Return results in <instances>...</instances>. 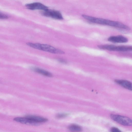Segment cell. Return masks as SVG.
Segmentation results:
<instances>
[{
	"instance_id": "cell-12",
	"label": "cell",
	"mask_w": 132,
	"mask_h": 132,
	"mask_svg": "<svg viewBox=\"0 0 132 132\" xmlns=\"http://www.w3.org/2000/svg\"><path fill=\"white\" fill-rule=\"evenodd\" d=\"M68 129L70 131L73 132H79L82 130L81 127L76 124H71L69 126Z\"/></svg>"
},
{
	"instance_id": "cell-7",
	"label": "cell",
	"mask_w": 132,
	"mask_h": 132,
	"mask_svg": "<svg viewBox=\"0 0 132 132\" xmlns=\"http://www.w3.org/2000/svg\"><path fill=\"white\" fill-rule=\"evenodd\" d=\"M108 40L114 43H125L128 41L127 38L121 35L111 36L108 38Z\"/></svg>"
},
{
	"instance_id": "cell-11",
	"label": "cell",
	"mask_w": 132,
	"mask_h": 132,
	"mask_svg": "<svg viewBox=\"0 0 132 132\" xmlns=\"http://www.w3.org/2000/svg\"><path fill=\"white\" fill-rule=\"evenodd\" d=\"M15 121L22 124L32 125L37 124L33 122L27 117H16L14 119Z\"/></svg>"
},
{
	"instance_id": "cell-15",
	"label": "cell",
	"mask_w": 132,
	"mask_h": 132,
	"mask_svg": "<svg viewBox=\"0 0 132 132\" xmlns=\"http://www.w3.org/2000/svg\"><path fill=\"white\" fill-rule=\"evenodd\" d=\"M110 130L111 131L113 132H119L121 131L119 129L115 127L112 128L110 129Z\"/></svg>"
},
{
	"instance_id": "cell-14",
	"label": "cell",
	"mask_w": 132,
	"mask_h": 132,
	"mask_svg": "<svg viewBox=\"0 0 132 132\" xmlns=\"http://www.w3.org/2000/svg\"><path fill=\"white\" fill-rule=\"evenodd\" d=\"M8 18V16L6 15L0 13V19H5Z\"/></svg>"
},
{
	"instance_id": "cell-2",
	"label": "cell",
	"mask_w": 132,
	"mask_h": 132,
	"mask_svg": "<svg viewBox=\"0 0 132 132\" xmlns=\"http://www.w3.org/2000/svg\"><path fill=\"white\" fill-rule=\"evenodd\" d=\"M26 44L34 48L52 53L63 54L65 53L63 51L48 44L30 42L27 43Z\"/></svg>"
},
{
	"instance_id": "cell-16",
	"label": "cell",
	"mask_w": 132,
	"mask_h": 132,
	"mask_svg": "<svg viewBox=\"0 0 132 132\" xmlns=\"http://www.w3.org/2000/svg\"><path fill=\"white\" fill-rule=\"evenodd\" d=\"M57 60L60 62L62 63L66 64L67 62L65 60L63 59L58 58L57 59Z\"/></svg>"
},
{
	"instance_id": "cell-1",
	"label": "cell",
	"mask_w": 132,
	"mask_h": 132,
	"mask_svg": "<svg viewBox=\"0 0 132 132\" xmlns=\"http://www.w3.org/2000/svg\"><path fill=\"white\" fill-rule=\"evenodd\" d=\"M82 16L85 19L93 23L107 25L120 28L122 27V23L118 21L95 18L85 15H82Z\"/></svg>"
},
{
	"instance_id": "cell-13",
	"label": "cell",
	"mask_w": 132,
	"mask_h": 132,
	"mask_svg": "<svg viewBox=\"0 0 132 132\" xmlns=\"http://www.w3.org/2000/svg\"><path fill=\"white\" fill-rule=\"evenodd\" d=\"M68 115L67 113H61L58 114L56 115V117L59 118H65Z\"/></svg>"
},
{
	"instance_id": "cell-9",
	"label": "cell",
	"mask_w": 132,
	"mask_h": 132,
	"mask_svg": "<svg viewBox=\"0 0 132 132\" xmlns=\"http://www.w3.org/2000/svg\"><path fill=\"white\" fill-rule=\"evenodd\" d=\"M115 82L123 87L130 90H132L131 83L130 81L125 80L116 79Z\"/></svg>"
},
{
	"instance_id": "cell-10",
	"label": "cell",
	"mask_w": 132,
	"mask_h": 132,
	"mask_svg": "<svg viewBox=\"0 0 132 132\" xmlns=\"http://www.w3.org/2000/svg\"><path fill=\"white\" fill-rule=\"evenodd\" d=\"M31 69L35 72L46 77H52L53 76L52 74L49 71L38 67H31Z\"/></svg>"
},
{
	"instance_id": "cell-4",
	"label": "cell",
	"mask_w": 132,
	"mask_h": 132,
	"mask_svg": "<svg viewBox=\"0 0 132 132\" xmlns=\"http://www.w3.org/2000/svg\"><path fill=\"white\" fill-rule=\"evenodd\" d=\"M110 116L111 118L114 121L122 125L128 126L132 125L131 120L128 117L113 114H111Z\"/></svg>"
},
{
	"instance_id": "cell-3",
	"label": "cell",
	"mask_w": 132,
	"mask_h": 132,
	"mask_svg": "<svg viewBox=\"0 0 132 132\" xmlns=\"http://www.w3.org/2000/svg\"><path fill=\"white\" fill-rule=\"evenodd\" d=\"M99 48L102 49L110 51L125 52L132 50V47L130 46H117L112 45H98Z\"/></svg>"
},
{
	"instance_id": "cell-5",
	"label": "cell",
	"mask_w": 132,
	"mask_h": 132,
	"mask_svg": "<svg viewBox=\"0 0 132 132\" xmlns=\"http://www.w3.org/2000/svg\"><path fill=\"white\" fill-rule=\"evenodd\" d=\"M43 16L49 17L56 20H62L63 19L62 16L59 11L48 9L42 12Z\"/></svg>"
},
{
	"instance_id": "cell-6",
	"label": "cell",
	"mask_w": 132,
	"mask_h": 132,
	"mask_svg": "<svg viewBox=\"0 0 132 132\" xmlns=\"http://www.w3.org/2000/svg\"><path fill=\"white\" fill-rule=\"evenodd\" d=\"M26 6L28 9L31 10H39L44 11L48 9L47 7L39 2L27 4L26 5Z\"/></svg>"
},
{
	"instance_id": "cell-8",
	"label": "cell",
	"mask_w": 132,
	"mask_h": 132,
	"mask_svg": "<svg viewBox=\"0 0 132 132\" xmlns=\"http://www.w3.org/2000/svg\"><path fill=\"white\" fill-rule=\"evenodd\" d=\"M26 117L29 119L37 124L39 123L44 122L48 121L47 119L39 116L28 115Z\"/></svg>"
}]
</instances>
